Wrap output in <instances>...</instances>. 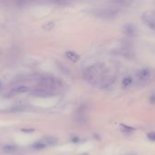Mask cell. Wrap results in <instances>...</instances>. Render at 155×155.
<instances>
[{"mask_svg": "<svg viewBox=\"0 0 155 155\" xmlns=\"http://www.w3.org/2000/svg\"><path fill=\"white\" fill-rule=\"evenodd\" d=\"M84 80L99 88H107L114 83V76L104 64H94L87 66L83 73Z\"/></svg>", "mask_w": 155, "mask_h": 155, "instance_id": "1", "label": "cell"}, {"mask_svg": "<svg viewBox=\"0 0 155 155\" xmlns=\"http://www.w3.org/2000/svg\"><path fill=\"white\" fill-rule=\"evenodd\" d=\"M153 77H154L153 71L149 67H145V68H143V69L139 70L136 73L134 81H135L137 85L144 86V85L150 84L153 81Z\"/></svg>", "mask_w": 155, "mask_h": 155, "instance_id": "2", "label": "cell"}, {"mask_svg": "<svg viewBox=\"0 0 155 155\" xmlns=\"http://www.w3.org/2000/svg\"><path fill=\"white\" fill-rule=\"evenodd\" d=\"M142 20L149 28L155 31V13L153 12L144 13L142 16Z\"/></svg>", "mask_w": 155, "mask_h": 155, "instance_id": "3", "label": "cell"}, {"mask_svg": "<svg viewBox=\"0 0 155 155\" xmlns=\"http://www.w3.org/2000/svg\"><path fill=\"white\" fill-rule=\"evenodd\" d=\"M33 94L35 95V96H38V97H49V96H52L54 94V91L52 90V89H49V88H46V87H40L38 89H35L34 92H33Z\"/></svg>", "mask_w": 155, "mask_h": 155, "instance_id": "4", "label": "cell"}, {"mask_svg": "<svg viewBox=\"0 0 155 155\" xmlns=\"http://www.w3.org/2000/svg\"><path fill=\"white\" fill-rule=\"evenodd\" d=\"M124 33L127 36L134 37V36H136V35H137V29H136V27L134 25L129 24V25H126L124 27Z\"/></svg>", "mask_w": 155, "mask_h": 155, "instance_id": "5", "label": "cell"}, {"mask_svg": "<svg viewBox=\"0 0 155 155\" xmlns=\"http://www.w3.org/2000/svg\"><path fill=\"white\" fill-rule=\"evenodd\" d=\"M96 14H97V15L102 16V17H112V16H114V15H115L117 14V11L114 10V9L107 8V9H104V10L102 9V10L98 11Z\"/></svg>", "mask_w": 155, "mask_h": 155, "instance_id": "6", "label": "cell"}, {"mask_svg": "<svg viewBox=\"0 0 155 155\" xmlns=\"http://www.w3.org/2000/svg\"><path fill=\"white\" fill-rule=\"evenodd\" d=\"M134 83H135L134 78L132 77V76H130V75H127V76H125V77L123 79V81H122V85H123V87H124V88H129V87H132V86L134 84Z\"/></svg>", "mask_w": 155, "mask_h": 155, "instance_id": "7", "label": "cell"}, {"mask_svg": "<svg viewBox=\"0 0 155 155\" xmlns=\"http://www.w3.org/2000/svg\"><path fill=\"white\" fill-rule=\"evenodd\" d=\"M42 142L45 146H53L57 143V139L52 136H46L42 140Z\"/></svg>", "mask_w": 155, "mask_h": 155, "instance_id": "8", "label": "cell"}, {"mask_svg": "<svg viewBox=\"0 0 155 155\" xmlns=\"http://www.w3.org/2000/svg\"><path fill=\"white\" fill-rule=\"evenodd\" d=\"M65 56L72 62H77L80 59V56L74 51H67L65 53Z\"/></svg>", "mask_w": 155, "mask_h": 155, "instance_id": "9", "label": "cell"}, {"mask_svg": "<svg viewBox=\"0 0 155 155\" xmlns=\"http://www.w3.org/2000/svg\"><path fill=\"white\" fill-rule=\"evenodd\" d=\"M113 1L119 5H129L134 2V0H113Z\"/></svg>", "mask_w": 155, "mask_h": 155, "instance_id": "10", "label": "cell"}, {"mask_svg": "<svg viewBox=\"0 0 155 155\" xmlns=\"http://www.w3.org/2000/svg\"><path fill=\"white\" fill-rule=\"evenodd\" d=\"M5 152H11V153H13V152L15 151V148L14 146H6V147H5Z\"/></svg>", "mask_w": 155, "mask_h": 155, "instance_id": "11", "label": "cell"}, {"mask_svg": "<svg viewBox=\"0 0 155 155\" xmlns=\"http://www.w3.org/2000/svg\"><path fill=\"white\" fill-rule=\"evenodd\" d=\"M147 136L149 140H151L152 142H155V133H150Z\"/></svg>", "mask_w": 155, "mask_h": 155, "instance_id": "12", "label": "cell"}, {"mask_svg": "<svg viewBox=\"0 0 155 155\" xmlns=\"http://www.w3.org/2000/svg\"><path fill=\"white\" fill-rule=\"evenodd\" d=\"M81 155H90L89 153H82Z\"/></svg>", "mask_w": 155, "mask_h": 155, "instance_id": "13", "label": "cell"}, {"mask_svg": "<svg viewBox=\"0 0 155 155\" xmlns=\"http://www.w3.org/2000/svg\"><path fill=\"white\" fill-rule=\"evenodd\" d=\"M127 155H135L134 153H129V154H127Z\"/></svg>", "mask_w": 155, "mask_h": 155, "instance_id": "14", "label": "cell"}, {"mask_svg": "<svg viewBox=\"0 0 155 155\" xmlns=\"http://www.w3.org/2000/svg\"><path fill=\"white\" fill-rule=\"evenodd\" d=\"M59 1H63V0H59Z\"/></svg>", "mask_w": 155, "mask_h": 155, "instance_id": "15", "label": "cell"}]
</instances>
